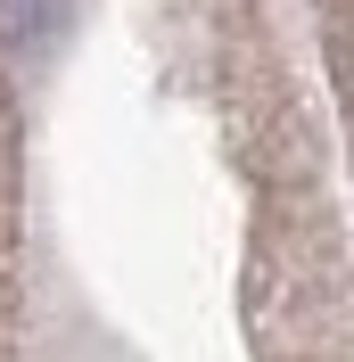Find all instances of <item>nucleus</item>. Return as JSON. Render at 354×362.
<instances>
[{
	"mask_svg": "<svg viewBox=\"0 0 354 362\" xmlns=\"http://www.w3.org/2000/svg\"><path fill=\"white\" fill-rule=\"evenodd\" d=\"M247 329H256L264 362H346V346H354L346 280H338V255L313 230L256 239V264H247Z\"/></svg>",
	"mask_w": 354,
	"mask_h": 362,
	"instance_id": "f257e3e1",
	"label": "nucleus"
},
{
	"mask_svg": "<svg viewBox=\"0 0 354 362\" xmlns=\"http://www.w3.org/2000/svg\"><path fill=\"white\" fill-rule=\"evenodd\" d=\"M50 17V0H0V42H33Z\"/></svg>",
	"mask_w": 354,
	"mask_h": 362,
	"instance_id": "f03ea898",
	"label": "nucleus"
}]
</instances>
